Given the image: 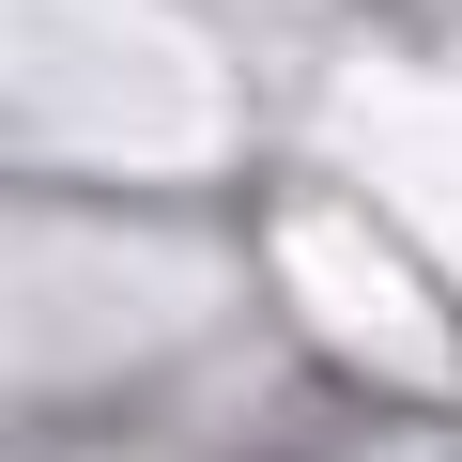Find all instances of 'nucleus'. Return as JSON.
I'll list each match as a JSON object with an SVG mask.
<instances>
[]
</instances>
